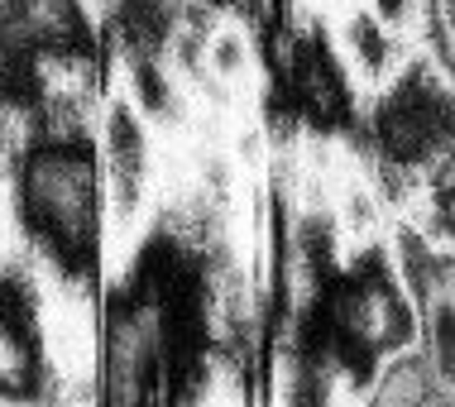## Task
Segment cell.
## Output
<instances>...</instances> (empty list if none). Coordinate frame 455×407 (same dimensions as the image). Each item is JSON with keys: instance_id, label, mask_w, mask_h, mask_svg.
Masks as SVG:
<instances>
[{"instance_id": "6da1fadb", "label": "cell", "mask_w": 455, "mask_h": 407, "mask_svg": "<svg viewBox=\"0 0 455 407\" xmlns=\"http://www.w3.org/2000/svg\"><path fill=\"white\" fill-rule=\"evenodd\" d=\"M15 364H20V345H15V336H10L5 316H0V379L15 374Z\"/></svg>"}]
</instances>
